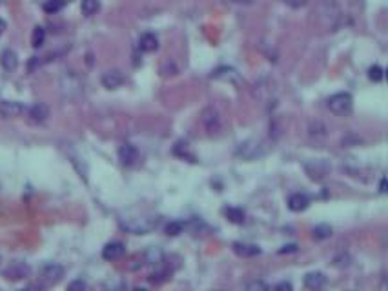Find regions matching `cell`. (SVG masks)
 Wrapping results in <instances>:
<instances>
[{"label":"cell","mask_w":388,"mask_h":291,"mask_svg":"<svg viewBox=\"0 0 388 291\" xmlns=\"http://www.w3.org/2000/svg\"><path fill=\"white\" fill-rule=\"evenodd\" d=\"M184 230H186V224L182 220H171V222H168L166 228H164V231H166V235L168 237H177Z\"/></svg>","instance_id":"19"},{"label":"cell","mask_w":388,"mask_h":291,"mask_svg":"<svg viewBox=\"0 0 388 291\" xmlns=\"http://www.w3.org/2000/svg\"><path fill=\"white\" fill-rule=\"evenodd\" d=\"M126 82V77L122 75V71H118V69H110L102 75V86L106 88V90H117L120 86Z\"/></svg>","instance_id":"7"},{"label":"cell","mask_w":388,"mask_h":291,"mask_svg":"<svg viewBox=\"0 0 388 291\" xmlns=\"http://www.w3.org/2000/svg\"><path fill=\"white\" fill-rule=\"evenodd\" d=\"M24 111H26V107H24L20 102H13V100H2L0 102V115H2L4 118L20 117Z\"/></svg>","instance_id":"9"},{"label":"cell","mask_w":388,"mask_h":291,"mask_svg":"<svg viewBox=\"0 0 388 291\" xmlns=\"http://www.w3.org/2000/svg\"><path fill=\"white\" fill-rule=\"evenodd\" d=\"M328 109L335 115H348L352 111V106H354V98L350 93L346 91H341V93H333L330 95V98L327 100Z\"/></svg>","instance_id":"2"},{"label":"cell","mask_w":388,"mask_h":291,"mask_svg":"<svg viewBox=\"0 0 388 291\" xmlns=\"http://www.w3.org/2000/svg\"><path fill=\"white\" fill-rule=\"evenodd\" d=\"M308 206H310V196L306 195V193H293V195H290V198H288V207L295 213L304 211Z\"/></svg>","instance_id":"11"},{"label":"cell","mask_w":388,"mask_h":291,"mask_svg":"<svg viewBox=\"0 0 388 291\" xmlns=\"http://www.w3.org/2000/svg\"><path fill=\"white\" fill-rule=\"evenodd\" d=\"M126 251V247L120 241H113V242H108L106 246L102 247V258L104 260H117L120 258Z\"/></svg>","instance_id":"10"},{"label":"cell","mask_w":388,"mask_h":291,"mask_svg":"<svg viewBox=\"0 0 388 291\" xmlns=\"http://www.w3.org/2000/svg\"><path fill=\"white\" fill-rule=\"evenodd\" d=\"M0 260H2V257H0Z\"/></svg>","instance_id":"36"},{"label":"cell","mask_w":388,"mask_h":291,"mask_svg":"<svg viewBox=\"0 0 388 291\" xmlns=\"http://www.w3.org/2000/svg\"><path fill=\"white\" fill-rule=\"evenodd\" d=\"M214 79H222V80H235L237 79V71L231 69V67H219L212 73Z\"/></svg>","instance_id":"20"},{"label":"cell","mask_w":388,"mask_h":291,"mask_svg":"<svg viewBox=\"0 0 388 291\" xmlns=\"http://www.w3.org/2000/svg\"><path fill=\"white\" fill-rule=\"evenodd\" d=\"M381 193H387V179H381V186H379Z\"/></svg>","instance_id":"32"},{"label":"cell","mask_w":388,"mask_h":291,"mask_svg":"<svg viewBox=\"0 0 388 291\" xmlns=\"http://www.w3.org/2000/svg\"><path fill=\"white\" fill-rule=\"evenodd\" d=\"M312 235H314L315 241H327L332 237V228L328 224H319L312 230Z\"/></svg>","instance_id":"18"},{"label":"cell","mask_w":388,"mask_h":291,"mask_svg":"<svg viewBox=\"0 0 388 291\" xmlns=\"http://www.w3.org/2000/svg\"><path fill=\"white\" fill-rule=\"evenodd\" d=\"M4 29H6V22H4L2 18H0V35L4 33Z\"/></svg>","instance_id":"33"},{"label":"cell","mask_w":388,"mask_h":291,"mask_svg":"<svg viewBox=\"0 0 388 291\" xmlns=\"http://www.w3.org/2000/svg\"><path fill=\"white\" fill-rule=\"evenodd\" d=\"M230 2H235V4H244V6H248V4H253L255 0H230Z\"/></svg>","instance_id":"31"},{"label":"cell","mask_w":388,"mask_h":291,"mask_svg":"<svg viewBox=\"0 0 388 291\" xmlns=\"http://www.w3.org/2000/svg\"><path fill=\"white\" fill-rule=\"evenodd\" d=\"M0 64H2V67H4L6 71H15L18 66V58H17V55H15V51H11V49L2 51V53H0Z\"/></svg>","instance_id":"15"},{"label":"cell","mask_w":388,"mask_h":291,"mask_svg":"<svg viewBox=\"0 0 388 291\" xmlns=\"http://www.w3.org/2000/svg\"><path fill=\"white\" fill-rule=\"evenodd\" d=\"M133 291H148V290H144V288H137V290H133Z\"/></svg>","instance_id":"34"},{"label":"cell","mask_w":388,"mask_h":291,"mask_svg":"<svg viewBox=\"0 0 388 291\" xmlns=\"http://www.w3.org/2000/svg\"><path fill=\"white\" fill-rule=\"evenodd\" d=\"M297 251V246L295 244H288V246H282V249H279V253H295Z\"/></svg>","instance_id":"29"},{"label":"cell","mask_w":388,"mask_h":291,"mask_svg":"<svg viewBox=\"0 0 388 291\" xmlns=\"http://www.w3.org/2000/svg\"><path fill=\"white\" fill-rule=\"evenodd\" d=\"M46 40V29L42 26H37L33 29V35H31V46L33 48H40V46L44 44Z\"/></svg>","instance_id":"21"},{"label":"cell","mask_w":388,"mask_h":291,"mask_svg":"<svg viewBox=\"0 0 388 291\" xmlns=\"http://www.w3.org/2000/svg\"><path fill=\"white\" fill-rule=\"evenodd\" d=\"M64 7V2L62 0H48L44 4V11L46 13H58Z\"/></svg>","instance_id":"24"},{"label":"cell","mask_w":388,"mask_h":291,"mask_svg":"<svg viewBox=\"0 0 388 291\" xmlns=\"http://www.w3.org/2000/svg\"><path fill=\"white\" fill-rule=\"evenodd\" d=\"M22 291H28V290H22Z\"/></svg>","instance_id":"35"},{"label":"cell","mask_w":388,"mask_h":291,"mask_svg":"<svg viewBox=\"0 0 388 291\" xmlns=\"http://www.w3.org/2000/svg\"><path fill=\"white\" fill-rule=\"evenodd\" d=\"M286 4H290L292 7H301V6H304V2L306 0H284Z\"/></svg>","instance_id":"30"},{"label":"cell","mask_w":388,"mask_h":291,"mask_svg":"<svg viewBox=\"0 0 388 291\" xmlns=\"http://www.w3.org/2000/svg\"><path fill=\"white\" fill-rule=\"evenodd\" d=\"M29 273V268L26 266V264H22V262H15V264H11L9 266V269L6 271V275H7V279H22V277H26V275Z\"/></svg>","instance_id":"17"},{"label":"cell","mask_w":388,"mask_h":291,"mask_svg":"<svg viewBox=\"0 0 388 291\" xmlns=\"http://www.w3.org/2000/svg\"><path fill=\"white\" fill-rule=\"evenodd\" d=\"M159 48V39L157 35L153 33H144L141 35V39H139V49L144 51V53H152Z\"/></svg>","instance_id":"14"},{"label":"cell","mask_w":388,"mask_h":291,"mask_svg":"<svg viewBox=\"0 0 388 291\" xmlns=\"http://www.w3.org/2000/svg\"><path fill=\"white\" fill-rule=\"evenodd\" d=\"M222 213H224V217L230 220L231 224H244V220H246V215H244V211H242L241 207H224L222 209Z\"/></svg>","instance_id":"16"},{"label":"cell","mask_w":388,"mask_h":291,"mask_svg":"<svg viewBox=\"0 0 388 291\" xmlns=\"http://www.w3.org/2000/svg\"><path fill=\"white\" fill-rule=\"evenodd\" d=\"M166 279H168V271H155L150 275V282H153V284H161Z\"/></svg>","instance_id":"26"},{"label":"cell","mask_w":388,"mask_h":291,"mask_svg":"<svg viewBox=\"0 0 388 291\" xmlns=\"http://www.w3.org/2000/svg\"><path fill=\"white\" fill-rule=\"evenodd\" d=\"M325 284H327V277L321 273V271H312V273H308L304 277V286L308 290L319 291Z\"/></svg>","instance_id":"13"},{"label":"cell","mask_w":388,"mask_h":291,"mask_svg":"<svg viewBox=\"0 0 388 291\" xmlns=\"http://www.w3.org/2000/svg\"><path fill=\"white\" fill-rule=\"evenodd\" d=\"M244 291H268V286L263 282V280H252L248 282Z\"/></svg>","instance_id":"25"},{"label":"cell","mask_w":388,"mask_h":291,"mask_svg":"<svg viewBox=\"0 0 388 291\" xmlns=\"http://www.w3.org/2000/svg\"><path fill=\"white\" fill-rule=\"evenodd\" d=\"M139 158H141L139 149L133 144H122L118 147V160H120L122 166L131 168V166H135L139 162Z\"/></svg>","instance_id":"5"},{"label":"cell","mask_w":388,"mask_h":291,"mask_svg":"<svg viewBox=\"0 0 388 291\" xmlns=\"http://www.w3.org/2000/svg\"><path fill=\"white\" fill-rule=\"evenodd\" d=\"M159 224V218L153 217H135V218H126L122 220V228L129 233H135V235H144L150 233L152 230H155Z\"/></svg>","instance_id":"1"},{"label":"cell","mask_w":388,"mask_h":291,"mask_svg":"<svg viewBox=\"0 0 388 291\" xmlns=\"http://www.w3.org/2000/svg\"><path fill=\"white\" fill-rule=\"evenodd\" d=\"M26 115H28V120L31 124H44L50 117V107L42 104V102H37L33 106H29L26 109Z\"/></svg>","instance_id":"6"},{"label":"cell","mask_w":388,"mask_h":291,"mask_svg":"<svg viewBox=\"0 0 388 291\" xmlns=\"http://www.w3.org/2000/svg\"><path fill=\"white\" fill-rule=\"evenodd\" d=\"M68 291H86V284L82 280H73V282L68 286Z\"/></svg>","instance_id":"27"},{"label":"cell","mask_w":388,"mask_h":291,"mask_svg":"<svg viewBox=\"0 0 388 291\" xmlns=\"http://www.w3.org/2000/svg\"><path fill=\"white\" fill-rule=\"evenodd\" d=\"M233 251H235L239 257L252 258V257L261 255V247L255 246V244H246V242H235V244H233Z\"/></svg>","instance_id":"12"},{"label":"cell","mask_w":388,"mask_h":291,"mask_svg":"<svg viewBox=\"0 0 388 291\" xmlns=\"http://www.w3.org/2000/svg\"><path fill=\"white\" fill-rule=\"evenodd\" d=\"M80 9H82V13H84L86 17L95 15V13L99 11V0H82Z\"/></svg>","instance_id":"22"},{"label":"cell","mask_w":388,"mask_h":291,"mask_svg":"<svg viewBox=\"0 0 388 291\" xmlns=\"http://www.w3.org/2000/svg\"><path fill=\"white\" fill-rule=\"evenodd\" d=\"M201 120H203L204 128L212 131V133L221 128V117L217 109H214V107H204L203 113H201Z\"/></svg>","instance_id":"8"},{"label":"cell","mask_w":388,"mask_h":291,"mask_svg":"<svg viewBox=\"0 0 388 291\" xmlns=\"http://www.w3.org/2000/svg\"><path fill=\"white\" fill-rule=\"evenodd\" d=\"M265 144L263 142H257V140H248L244 144L239 146V155L242 158H248V160H252L255 157H261V155H265Z\"/></svg>","instance_id":"4"},{"label":"cell","mask_w":388,"mask_h":291,"mask_svg":"<svg viewBox=\"0 0 388 291\" xmlns=\"http://www.w3.org/2000/svg\"><path fill=\"white\" fill-rule=\"evenodd\" d=\"M274 291H293V288H292V284H290V282H286V280H284V282H279V284L274 288Z\"/></svg>","instance_id":"28"},{"label":"cell","mask_w":388,"mask_h":291,"mask_svg":"<svg viewBox=\"0 0 388 291\" xmlns=\"http://www.w3.org/2000/svg\"><path fill=\"white\" fill-rule=\"evenodd\" d=\"M383 77H385V71H383V67L381 66H372L370 69H368V79L372 80V82H381Z\"/></svg>","instance_id":"23"},{"label":"cell","mask_w":388,"mask_h":291,"mask_svg":"<svg viewBox=\"0 0 388 291\" xmlns=\"http://www.w3.org/2000/svg\"><path fill=\"white\" fill-rule=\"evenodd\" d=\"M62 277H64V268L58 266V264H48V266H44V268L40 269V280L46 286L56 284Z\"/></svg>","instance_id":"3"}]
</instances>
